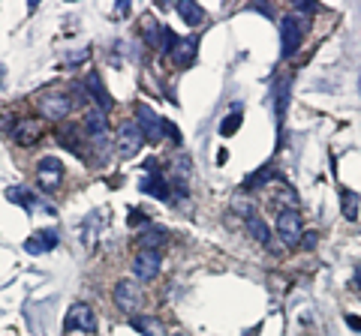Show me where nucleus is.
I'll list each match as a JSON object with an SVG mask.
<instances>
[{"label":"nucleus","instance_id":"f257e3e1","mask_svg":"<svg viewBox=\"0 0 361 336\" xmlns=\"http://www.w3.org/2000/svg\"><path fill=\"white\" fill-rule=\"evenodd\" d=\"M304 21H298V15H286L280 21V58H292V54L301 48V36H304Z\"/></svg>","mask_w":361,"mask_h":336},{"label":"nucleus","instance_id":"f03ea898","mask_svg":"<svg viewBox=\"0 0 361 336\" xmlns=\"http://www.w3.org/2000/svg\"><path fill=\"white\" fill-rule=\"evenodd\" d=\"M63 180V162L58 157H42L36 162V186L42 193H54Z\"/></svg>","mask_w":361,"mask_h":336},{"label":"nucleus","instance_id":"7ed1b4c3","mask_svg":"<svg viewBox=\"0 0 361 336\" xmlns=\"http://www.w3.org/2000/svg\"><path fill=\"white\" fill-rule=\"evenodd\" d=\"M142 144H144V135H142L135 121H124L121 126H117V153H121L124 159L135 157V153L142 150Z\"/></svg>","mask_w":361,"mask_h":336},{"label":"nucleus","instance_id":"20e7f679","mask_svg":"<svg viewBox=\"0 0 361 336\" xmlns=\"http://www.w3.org/2000/svg\"><path fill=\"white\" fill-rule=\"evenodd\" d=\"M277 234L286 247H298L301 243V213L298 211L277 213Z\"/></svg>","mask_w":361,"mask_h":336},{"label":"nucleus","instance_id":"39448f33","mask_svg":"<svg viewBox=\"0 0 361 336\" xmlns=\"http://www.w3.org/2000/svg\"><path fill=\"white\" fill-rule=\"evenodd\" d=\"M40 112L42 117H49V121H63L69 112H72V99L67 94H60V90H54V94H45L40 99Z\"/></svg>","mask_w":361,"mask_h":336},{"label":"nucleus","instance_id":"423d86ee","mask_svg":"<svg viewBox=\"0 0 361 336\" xmlns=\"http://www.w3.org/2000/svg\"><path fill=\"white\" fill-rule=\"evenodd\" d=\"M67 330H81V333H90L96 330V315L87 303H72L69 312H67V321H63Z\"/></svg>","mask_w":361,"mask_h":336},{"label":"nucleus","instance_id":"0eeeda50","mask_svg":"<svg viewBox=\"0 0 361 336\" xmlns=\"http://www.w3.org/2000/svg\"><path fill=\"white\" fill-rule=\"evenodd\" d=\"M133 274L142 283H151L153 276L160 274V252L157 249H139L133 258Z\"/></svg>","mask_w":361,"mask_h":336},{"label":"nucleus","instance_id":"6e6552de","mask_svg":"<svg viewBox=\"0 0 361 336\" xmlns=\"http://www.w3.org/2000/svg\"><path fill=\"white\" fill-rule=\"evenodd\" d=\"M115 303H117V310H121V312L135 315V312H139V306H142L139 288H135L130 279H121V283L115 285Z\"/></svg>","mask_w":361,"mask_h":336},{"label":"nucleus","instance_id":"1a4fd4ad","mask_svg":"<svg viewBox=\"0 0 361 336\" xmlns=\"http://www.w3.org/2000/svg\"><path fill=\"white\" fill-rule=\"evenodd\" d=\"M85 130L87 135L94 139V144L99 150H106V139H108V121H106V114L99 112V108H87L85 112Z\"/></svg>","mask_w":361,"mask_h":336},{"label":"nucleus","instance_id":"9d476101","mask_svg":"<svg viewBox=\"0 0 361 336\" xmlns=\"http://www.w3.org/2000/svg\"><path fill=\"white\" fill-rule=\"evenodd\" d=\"M148 175H144V180H142V193H148V195H153V198H160V202H166L169 198V184L162 180V175H160V166L157 162H148Z\"/></svg>","mask_w":361,"mask_h":336},{"label":"nucleus","instance_id":"9b49d317","mask_svg":"<svg viewBox=\"0 0 361 336\" xmlns=\"http://www.w3.org/2000/svg\"><path fill=\"white\" fill-rule=\"evenodd\" d=\"M135 114H139V121H135V123H139V130H142L144 139H148V141H160L162 139V123H166V121L153 114L148 105H139V108H135Z\"/></svg>","mask_w":361,"mask_h":336},{"label":"nucleus","instance_id":"f8f14e48","mask_svg":"<svg viewBox=\"0 0 361 336\" xmlns=\"http://www.w3.org/2000/svg\"><path fill=\"white\" fill-rule=\"evenodd\" d=\"M40 135H42V126L36 117H22L15 126H12V139L15 144H22V148H31V144L40 141Z\"/></svg>","mask_w":361,"mask_h":336},{"label":"nucleus","instance_id":"ddd939ff","mask_svg":"<svg viewBox=\"0 0 361 336\" xmlns=\"http://www.w3.org/2000/svg\"><path fill=\"white\" fill-rule=\"evenodd\" d=\"M54 247H58V234H54L51 229L36 231V234H31V238L24 240V249L31 252V256H42V252H51Z\"/></svg>","mask_w":361,"mask_h":336},{"label":"nucleus","instance_id":"4468645a","mask_svg":"<svg viewBox=\"0 0 361 336\" xmlns=\"http://www.w3.org/2000/svg\"><path fill=\"white\" fill-rule=\"evenodd\" d=\"M196 39L190 36V39H178V45H175V51H171V60L178 63V67H190V63L196 60Z\"/></svg>","mask_w":361,"mask_h":336},{"label":"nucleus","instance_id":"2eb2a0df","mask_svg":"<svg viewBox=\"0 0 361 336\" xmlns=\"http://www.w3.org/2000/svg\"><path fill=\"white\" fill-rule=\"evenodd\" d=\"M175 9H178V15L184 18V24H190V27H196V24L205 21V9L199 3H193V0H180Z\"/></svg>","mask_w":361,"mask_h":336},{"label":"nucleus","instance_id":"dca6fc26","mask_svg":"<svg viewBox=\"0 0 361 336\" xmlns=\"http://www.w3.org/2000/svg\"><path fill=\"white\" fill-rule=\"evenodd\" d=\"M85 87L90 90V94H94V99H96V105H99V112H108V108H112V99H108V94L103 90V81H99V76L96 72H90L87 76V81H85Z\"/></svg>","mask_w":361,"mask_h":336},{"label":"nucleus","instance_id":"f3484780","mask_svg":"<svg viewBox=\"0 0 361 336\" xmlns=\"http://www.w3.org/2000/svg\"><path fill=\"white\" fill-rule=\"evenodd\" d=\"M340 207H343V220L355 222V220H358V207H361V202H358V193H352L349 186L343 189V193H340Z\"/></svg>","mask_w":361,"mask_h":336},{"label":"nucleus","instance_id":"a211bd4d","mask_svg":"<svg viewBox=\"0 0 361 336\" xmlns=\"http://www.w3.org/2000/svg\"><path fill=\"white\" fill-rule=\"evenodd\" d=\"M247 229H250L253 238H256V240L262 243V247H268V243H271V229L265 225V220H259L256 213H253L250 220H247Z\"/></svg>","mask_w":361,"mask_h":336},{"label":"nucleus","instance_id":"6ab92c4d","mask_svg":"<svg viewBox=\"0 0 361 336\" xmlns=\"http://www.w3.org/2000/svg\"><path fill=\"white\" fill-rule=\"evenodd\" d=\"M286 103H289V78H280V85L274 90V108H277V117L286 114Z\"/></svg>","mask_w":361,"mask_h":336},{"label":"nucleus","instance_id":"aec40b11","mask_svg":"<svg viewBox=\"0 0 361 336\" xmlns=\"http://www.w3.org/2000/svg\"><path fill=\"white\" fill-rule=\"evenodd\" d=\"M162 240H166V231L162 229H148V231H142V238H139L142 249H157Z\"/></svg>","mask_w":361,"mask_h":336},{"label":"nucleus","instance_id":"412c9836","mask_svg":"<svg viewBox=\"0 0 361 336\" xmlns=\"http://www.w3.org/2000/svg\"><path fill=\"white\" fill-rule=\"evenodd\" d=\"M6 198H9V202H15V204H22V207H33V198L27 195L24 186H9L6 189Z\"/></svg>","mask_w":361,"mask_h":336},{"label":"nucleus","instance_id":"4be33fe9","mask_svg":"<svg viewBox=\"0 0 361 336\" xmlns=\"http://www.w3.org/2000/svg\"><path fill=\"white\" fill-rule=\"evenodd\" d=\"M271 177H274V168L265 166V168H259L256 175H250L247 180H244V186H253V189H256V186H262V184H268Z\"/></svg>","mask_w":361,"mask_h":336},{"label":"nucleus","instance_id":"5701e85b","mask_svg":"<svg viewBox=\"0 0 361 336\" xmlns=\"http://www.w3.org/2000/svg\"><path fill=\"white\" fill-rule=\"evenodd\" d=\"M58 141H63V144H67V148H69L72 153H81V150H78L76 130H72V126H60V130H58Z\"/></svg>","mask_w":361,"mask_h":336},{"label":"nucleus","instance_id":"b1692460","mask_svg":"<svg viewBox=\"0 0 361 336\" xmlns=\"http://www.w3.org/2000/svg\"><path fill=\"white\" fill-rule=\"evenodd\" d=\"M238 126H241V112L226 114L223 123H220V135H235V132H238Z\"/></svg>","mask_w":361,"mask_h":336},{"label":"nucleus","instance_id":"393cba45","mask_svg":"<svg viewBox=\"0 0 361 336\" xmlns=\"http://www.w3.org/2000/svg\"><path fill=\"white\" fill-rule=\"evenodd\" d=\"M175 45H178V36L171 33L169 27H162V36H160V45H157V48H160L162 54H171V51H175Z\"/></svg>","mask_w":361,"mask_h":336},{"label":"nucleus","instance_id":"a878e982","mask_svg":"<svg viewBox=\"0 0 361 336\" xmlns=\"http://www.w3.org/2000/svg\"><path fill=\"white\" fill-rule=\"evenodd\" d=\"M274 198H280V202H283V204L289 207V211H295V207H298V195H295L289 186H280L277 193H274Z\"/></svg>","mask_w":361,"mask_h":336},{"label":"nucleus","instance_id":"bb28decb","mask_svg":"<svg viewBox=\"0 0 361 336\" xmlns=\"http://www.w3.org/2000/svg\"><path fill=\"white\" fill-rule=\"evenodd\" d=\"M148 220H144V213L142 211H130V225H144Z\"/></svg>","mask_w":361,"mask_h":336},{"label":"nucleus","instance_id":"cd10ccee","mask_svg":"<svg viewBox=\"0 0 361 336\" xmlns=\"http://www.w3.org/2000/svg\"><path fill=\"white\" fill-rule=\"evenodd\" d=\"M316 240H319V238H316L313 231H307L304 234V249H316Z\"/></svg>","mask_w":361,"mask_h":336},{"label":"nucleus","instance_id":"c85d7f7f","mask_svg":"<svg viewBox=\"0 0 361 336\" xmlns=\"http://www.w3.org/2000/svg\"><path fill=\"white\" fill-rule=\"evenodd\" d=\"M346 324H349L352 330H361V319H358V315H346Z\"/></svg>","mask_w":361,"mask_h":336},{"label":"nucleus","instance_id":"c756f323","mask_svg":"<svg viewBox=\"0 0 361 336\" xmlns=\"http://www.w3.org/2000/svg\"><path fill=\"white\" fill-rule=\"evenodd\" d=\"M313 3H295V12H313Z\"/></svg>","mask_w":361,"mask_h":336},{"label":"nucleus","instance_id":"7c9ffc66","mask_svg":"<svg viewBox=\"0 0 361 336\" xmlns=\"http://www.w3.org/2000/svg\"><path fill=\"white\" fill-rule=\"evenodd\" d=\"M355 288H358V292H361V265L355 267Z\"/></svg>","mask_w":361,"mask_h":336},{"label":"nucleus","instance_id":"2f4dec72","mask_svg":"<svg viewBox=\"0 0 361 336\" xmlns=\"http://www.w3.org/2000/svg\"><path fill=\"white\" fill-rule=\"evenodd\" d=\"M171 336H184V333H171Z\"/></svg>","mask_w":361,"mask_h":336}]
</instances>
